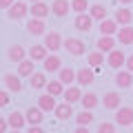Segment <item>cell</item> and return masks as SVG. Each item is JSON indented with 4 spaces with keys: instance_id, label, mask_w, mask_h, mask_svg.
<instances>
[{
    "instance_id": "1",
    "label": "cell",
    "mask_w": 133,
    "mask_h": 133,
    "mask_svg": "<svg viewBox=\"0 0 133 133\" xmlns=\"http://www.w3.org/2000/svg\"><path fill=\"white\" fill-rule=\"evenodd\" d=\"M7 16H9V20H22L29 16V5L24 2V0H16L14 5L7 9Z\"/></svg>"
},
{
    "instance_id": "2",
    "label": "cell",
    "mask_w": 133,
    "mask_h": 133,
    "mask_svg": "<svg viewBox=\"0 0 133 133\" xmlns=\"http://www.w3.org/2000/svg\"><path fill=\"white\" fill-rule=\"evenodd\" d=\"M115 124H120L124 129L133 127V109L131 107H118L115 109Z\"/></svg>"
},
{
    "instance_id": "3",
    "label": "cell",
    "mask_w": 133,
    "mask_h": 133,
    "mask_svg": "<svg viewBox=\"0 0 133 133\" xmlns=\"http://www.w3.org/2000/svg\"><path fill=\"white\" fill-rule=\"evenodd\" d=\"M62 49H66V53H71V56H84L87 53V47L80 38H66L62 42Z\"/></svg>"
},
{
    "instance_id": "4",
    "label": "cell",
    "mask_w": 133,
    "mask_h": 133,
    "mask_svg": "<svg viewBox=\"0 0 133 133\" xmlns=\"http://www.w3.org/2000/svg\"><path fill=\"white\" fill-rule=\"evenodd\" d=\"M42 38H44V47H47L49 51L56 53L58 49H62V42H64V40H62V33L60 31H47Z\"/></svg>"
},
{
    "instance_id": "5",
    "label": "cell",
    "mask_w": 133,
    "mask_h": 133,
    "mask_svg": "<svg viewBox=\"0 0 133 133\" xmlns=\"http://www.w3.org/2000/svg\"><path fill=\"white\" fill-rule=\"evenodd\" d=\"M93 80H95V69H93V66H82V69L76 71V82L80 87L93 84Z\"/></svg>"
},
{
    "instance_id": "6",
    "label": "cell",
    "mask_w": 133,
    "mask_h": 133,
    "mask_svg": "<svg viewBox=\"0 0 133 133\" xmlns=\"http://www.w3.org/2000/svg\"><path fill=\"white\" fill-rule=\"evenodd\" d=\"M73 24H76L78 31H84V33H87V31H91V29H93V16H91L89 11H82V14L76 16Z\"/></svg>"
},
{
    "instance_id": "7",
    "label": "cell",
    "mask_w": 133,
    "mask_h": 133,
    "mask_svg": "<svg viewBox=\"0 0 133 133\" xmlns=\"http://www.w3.org/2000/svg\"><path fill=\"white\" fill-rule=\"evenodd\" d=\"M53 115H56L60 122H66V120H71L73 118V107L71 102H60V104H56V109H53Z\"/></svg>"
},
{
    "instance_id": "8",
    "label": "cell",
    "mask_w": 133,
    "mask_h": 133,
    "mask_svg": "<svg viewBox=\"0 0 133 133\" xmlns=\"http://www.w3.org/2000/svg\"><path fill=\"white\" fill-rule=\"evenodd\" d=\"M27 31L31 36H44L47 33V24H44V18H29L27 20Z\"/></svg>"
},
{
    "instance_id": "9",
    "label": "cell",
    "mask_w": 133,
    "mask_h": 133,
    "mask_svg": "<svg viewBox=\"0 0 133 133\" xmlns=\"http://www.w3.org/2000/svg\"><path fill=\"white\" fill-rule=\"evenodd\" d=\"M107 62H109L111 69H122V66L127 64V53L120 51V49H111V51H109V58H107Z\"/></svg>"
},
{
    "instance_id": "10",
    "label": "cell",
    "mask_w": 133,
    "mask_h": 133,
    "mask_svg": "<svg viewBox=\"0 0 133 133\" xmlns=\"http://www.w3.org/2000/svg\"><path fill=\"white\" fill-rule=\"evenodd\" d=\"M2 82H5V87L11 93H20V91H22V78H20L18 73H5Z\"/></svg>"
},
{
    "instance_id": "11",
    "label": "cell",
    "mask_w": 133,
    "mask_h": 133,
    "mask_svg": "<svg viewBox=\"0 0 133 133\" xmlns=\"http://www.w3.org/2000/svg\"><path fill=\"white\" fill-rule=\"evenodd\" d=\"M71 11V2L69 0H53L51 2V14L56 18H66Z\"/></svg>"
},
{
    "instance_id": "12",
    "label": "cell",
    "mask_w": 133,
    "mask_h": 133,
    "mask_svg": "<svg viewBox=\"0 0 133 133\" xmlns=\"http://www.w3.org/2000/svg\"><path fill=\"white\" fill-rule=\"evenodd\" d=\"M113 18H115V22H118L120 27H127V24L133 22V11L129 9L127 5H122V7H118V11L113 14Z\"/></svg>"
},
{
    "instance_id": "13",
    "label": "cell",
    "mask_w": 133,
    "mask_h": 133,
    "mask_svg": "<svg viewBox=\"0 0 133 133\" xmlns=\"http://www.w3.org/2000/svg\"><path fill=\"white\" fill-rule=\"evenodd\" d=\"M115 42H118V38H115V36H107V33H100V38L95 40V49H100V51L109 53L111 49H115Z\"/></svg>"
},
{
    "instance_id": "14",
    "label": "cell",
    "mask_w": 133,
    "mask_h": 133,
    "mask_svg": "<svg viewBox=\"0 0 133 133\" xmlns=\"http://www.w3.org/2000/svg\"><path fill=\"white\" fill-rule=\"evenodd\" d=\"M24 118H27V124H42L44 111L40 109L38 104H36V107H29V109L24 111Z\"/></svg>"
},
{
    "instance_id": "15",
    "label": "cell",
    "mask_w": 133,
    "mask_h": 133,
    "mask_svg": "<svg viewBox=\"0 0 133 133\" xmlns=\"http://www.w3.org/2000/svg\"><path fill=\"white\" fill-rule=\"evenodd\" d=\"M49 11H51V7L44 2V0H38V2H31V7H29V14L33 16V18H47Z\"/></svg>"
},
{
    "instance_id": "16",
    "label": "cell",
    "mask_w": 133,
    "mask_h": 133,
    "mask_svg": "<svg viewBox=\"0 0 133 133\" xmlns=\"http://www.w3.org/2000/svg\"><path fill=\"white\" fill-rule=\"evenodd\" d=\"M120 104H122V98H120L118 91H107L102 95V107L104 109H118Z\"/></svg>"
},
{
    "instance_id": "17",
    "label": "cell",
    "mask_w": 133,
    "mask_h": 133,
    "mask_svg": "<svg viewBox=\"0 0 133 133\" xmlns=\"http://www.w3.org/2000/svg\"><path fill=\"white\" fill-rule=\"evenodd\" d=\"M7 122H9V129H14V131H22L24 124H27V118H24V113H20V111H11L9 118H7Z\"/></svg>"
},
{
    "instance_id": "18",
    "label": "cell",
    "mask_w": 133,
    "mask_h": 133,
    "mask_svg": "<svg viewBox=\"0 0 133 133\" xmlns=\"http://www.w3.org/2000/svg\"><path fill=\"white\" fill-rule=\"evenodd\" d=\"M115 87H120V89H129V87H133V71H118L113 78Z\"/></svg>"
},
{
    "instance_id": "19",
    "label": "cell",
    "mask_w": 133,
    "mask_h": 133,
    "mask_svg": "<svg viewBox=\"0 0 133 133\" xmlns=\"http://www.w3.org/2000/svg\"><path fill=\"white\" fill-rule=\"evenodd\" d=\"M60 66H62V60H60V56H56L53 51L42 60V69H44V71H49V73H53V71L58 73V69H60Z\"/></svg>"
},
{
    "instance_id": "20",
    "label": "cell",
    "mask_w": 133,
    "mask_h": 133,
    "mask_svg": "<svg viewBox=\"0 0 133 133\" xmlns=\"http://www.w3.org/2000/svg\"><path fill=\"white\" fill-rule=\"evenodd\" d=\"M27 56H29V53L24 51V47H20V44H14V47L7 49V60H9V62H16V64L22 62Z\"/></svg>"
},
{
    "instance_id": "21",
    "label": "cell",
    "mask_w": 133,
    "mask_h": 133,
    "mask_svg": "<svg viewBox=\"0 0 133 133\" xmlns=\"http://www.w3.org/2000/svg\"><path fill=\"white\" fill-rule=\"evenodd\" d=\"M62 98H64L66 102H71V104L80 102V98H82V89H80V84H69V87L64 89V93H62Z\"/></svg>"
},
{
    "instance_id": "22",
    "label": "cell",
    "mask_w": 133,
    "mask_h": 133,
    "mask_svg": "<svg viewBox=\"0 0 133 133\" xmlns=\"http://www.w3.org/2000/svg\"><path fill=\"white\" fill-rule=\"evenodd\" d=\"M36 104L40 107V109L44 111V113H49V111H53L56 109V95H51V93H42V95H38V102Z\"/></svg>"
},
{
    "instance_id": "23",
    "label": "cell",
    "mask_w": 133,
    "mask_h": 133,
    "mask_svg": "<svg viewBox=\"0 0 133 133\" xmlns=\"http://www.w3.org/2000/svg\"><path fill=\"white\" fill-rule=\"evenodd\" d=\"M47 73H44V69L42 71H33L31 76H29V87L31 89H44L47 87Z\"/></svg>"
},
{
    "instance_id": "24",
    "label": "cell",
    "mask_w": 133,
    "mask_h": 133,
    "mask_svg": "<svg viewBox=\"0 0 133 133\" xmlns=\"http://www.w3.org/2000/svg\"><path fill=\"white\" fill-rule=\"evenodd\" d=\"M33 71H36V60H31L29 56L24 58L22 62H18V71H16V73H18L20 78H29Z\"/></svg>"
},
{
    "instance_id": "25",
    "label": "cell",
    "mask_w": 133,
    "mask_h": 133,
    "mask_svg": "<svg viewBox=\"0 0 133 133\" xmlns=\"http://www.w3.org/2000/svg\"><path fill=\"white\" fill-rule=\"evenodd\" d=\"M118 29H120V24L115 22V18H104V20H100L98 31H100V33H107V36H115Z\"/></svg>"
},
{
    "instance_id": "26",
    "label": "cell",
    "mask_w": 133,
    "mask_h": 133,
    "mask_svg": "<svg viewBox=\"0 0 133 133\" xmlns=\"http://www.w3.org/2000/svg\"><path fill=\"white\" fill-rule=\"evenodd\" d=\"M58 80L62 82V84H73L76 82V69H71V66H60L58 69Z\"/></svg>"
},
{
    "instance_id": "27",
    "label": "cell",
    "mask_w": 133,
    "mask_h": 133,
    "mask_svg": "<svg viewBox=\"0 0 133 133\" xmlns=\"http://www.w3.org/2000/svg\"><path fill=\"white\" fill-rule=\"evenodd\" d=\"M29 58H31V60H36V62H42L44 58L49 56V49L44 47V42L42 44H31V49H29Z\"/></svg>"
},
{
    "instance_id": "28",
    "label": "cell",
    "mask_w": 133,
    "mask_h": 133,
    "mask_svg": "<svg viewBox=\"0 0 133 133\" xmlns=\"http://www.w3.org/2000/svg\"><path fill=\"white\" fill-rule=\"evenodd\" d=\"M115 38L120 40V44H133V27H131V24L120 27L118 33H115Z\"/></svg>"
},
{
    "instance_id": "29",
    "label": "cell",
    "mask_w": 133,
    "mask_h": 133,
    "mask_svg": "<svg viewBox=\"0 0 133 133\" xmlns=\"http://www.w3.org/2000/svg\"><path fill=\"white\" fill-rule=\"evenodd\" d=\"M102 62H104V51L95 49V51L87 53V64H89V66H93V69H100V66H102Z\"/></svg>"
},
{
    "instance_id": "30",
    "label": "cell",
    "mask_w": 133,
    "mask_h": 133,
    "mask_svg": "<svg viewBox=\"0 0 133 133\" xmlns=\"http://www.w3.org/2000/svg\"><path fill=\"white\" fill-rule=\"evenodd\" d=\"M80 104H82V109H91V111H93L95 107L100 104V98L93 93V91H89V93H82V98H80Z\"/></svg>"
},
{
    "instance_id": "31",
    "label": "cell",
    "mask_w": 133,
    "mask_h": 133,
    "mask_svg": "<svg viewBox=\"0 0 133 133\" xmlns=\"http://www.w3.org/2000/svg\"><path fill=\"white\" fill-rule=\"evenodd\" d=\"M44 89H47V93H51V95H56V98H58V95H62V93H64L66 84H62L60 80H49Z\"/></svg>"
},
{
    "instance_id": "32",
    "label": "cell",
    "mask_w": 133,
    "mask_h": 133,
    "mask_svg": "<svg viewBox=\"0 0 133 133\" xmlns=\"http://www.w3.org/2000/svg\"><path fill=\"white\" fill-rule=\"evenodd\" d=\"M89 14L93 16V20H104L109 11H107L104 5H100V2H98V5H91V7H89Z\"/></svg>"
},
{
    "instance_id": "33",
    "label": "cell",
    "mask_w": 133,
    "mask_h": 133,
    "mask_svg": "<svg viewBox=\"0 0 133 133\" xmlns=\"http://www.w3.org/2000/svg\"><path fill=\"white\" fill-rule=\"evenodd\" d=\"M91 122H93V113H91V109H82L80 113L76 115V124H84V127H89Z\"/></svg>"
},
{
    "instance_id": "34",
    "label": "cell",
    "mask_w": 133,
    "mask_h": 133,
    "mask_svg": "<svg viewBox=\"0 0 133 133\" xmlns=\"http://www.w3.org/2000/svg\"><path fill=\"white\" fill-rule=\"evenodd\" d=\"M71 9L76 14H82V11L89 9V0H71Z\"/></svg>"
},
{
    "instance_id": "35",
    "label": "cell",
    "mask_w": 133,
    "mask_h": 133,
    "mask_svg": "<svg viewBox=\"0 0 133 133\" xmlns=\"http://www.w3.org/2000/svg\"><path fill=\"white\" fill-rule=\"evenodd\" d=\"M9 102H11V91L9 89H0V109H5V107H9Z\"/></svg>"
},
{
    "instance_id": "36",
    "label": "cell",
    "mask_w": 133,
    "mask_h": 133,
    "mask_svg": "<svg viewBox=\"0 0 133 133\" xmlns=\"http://www.w3.org/2000/svg\"><path fill=\"white\" fill-rule=\"evenodd\" d=\"M98 133H115V124H111V122L98 124Z\"/></svg>"
},
{
    "instance_id": "37",
    "label": "cell",
    "mask_w": 133,
    "mask_h": 133,
    "mask_svg": "<svg viewBox=\"0 0 133 133\" xmlns=\"http://www.w3.org/2000/svg\"><path fill=\"white\" fill-rule=\"evenodd\" d=\"M14 2H16V0H0V9H5V11H7L11 5H14Z\"/></svg>"
},
{
    "instance_id": "38",
    "label": "cell",
    "mask_w": 133,
    "mask_h": 133,
    "mask_svg": "<svg viewBox=\"0 0 133 133\" xmlns=\"http://www.w3.org/2000/svg\"><path fill=\"white\" fill-rule=\"evenodd\" d=\"M5 131H9V122L5 118H0V133H5Z\"/></svg>"
},
{
    "instance_id": "39",
    "label": "cell",
    "mask_w": 133,
    "mask_h": 133,
    "mask_svg": "<svg viewBox=\"0 0 133 133\" xmlns=\"http://www.w3.org/2000/svg\"><path fill=\"white\" fill-rule=\"evenodd\" d=\"M129 71H133V56H127V64H124Z\"/></svg>"
},
{
    "instance_id": "40",
    "label": "cell",
    "mask_w": 133,
    "mask_h": 133,
    "mask_svg": "<svg viewBox=\"0 0 133 133\" xmlns=\"http://www.w3.org/2000/svg\"><path fill=\"white\" fill-rule=\"evenodd\" d=\"M118 2H120V5H127V7H129V5L133 2V0H118Z\"/></svg>"
},
{
    "instance_id": "41",
    "label": "cell",
    "mask_w": 133,
    "mask_h": 133,
    "mask_svg": "<svg viewBox=\"0 0 133 133\" xmlns=\"http://www.w3.org/2000/svg\"><path fill=\"white\" fill-rule=\"evenodd\" d=\"M33 2H38V0H33Z\"/></svg>"
}]
</instances>
